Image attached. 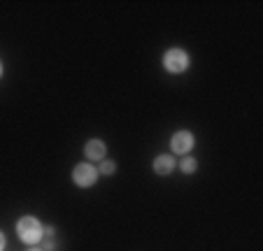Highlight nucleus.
<instances>
[{
  "instance_id": "nucleus-7",
  "label": "nucleus",
  "mask_w": 263,
  "mask_h": 251,
  "mask_svg": "<svg viewBox=\"0 0 263 251\" xmlns=\"http://www.w3.org/2000/svg\"><path fill=\"white\" fill-rule=\"evenodd\" d=\"M179 170H182L184 175H194L196 170H198V161H196V158H191V156L182 158V163H179Z\"/></svg>"
},
{
  "instance_id": "nucleus-4",
  "label": "nucleus",
  "mask_w": 263,
  "mask_h": 251,
  "mask_svg": "<svg viewBox=\"0 0 263 251\" xmlns=\"http://www.w3.org/2000/svg\"><path fill=\"white\" fill-rule=\"evenodd\" d=\"M194 144H196L194 133H189V130H177V133L173 135V140H170V149H173L175 153H179V156H189Z\"/></svg>"
},
{
  "instance_id": "nucleus-9",
  "label": "nucleus",
  "mask_w": 263,
  "mask_h": 251,
  "mask_svg": "<svg viewBox=\"0 0 263 251\" xmlns=\"http://www.w3.org/2000/svg\"><path fill=\"white\" fill-rule=\"evenodd\" d=\"M54 249H56L54 240H45V242H42V251H54Z\"/></svg>"
},
{
  "instance_id": "nucleus-11",
  "label": "nucleus",
  "mask_w": 263,
  "mask_h": 251,
  "mask_svg": "<svg viewBox=\"0 0 263 251\" xmlns=\"http://www.w3.org/2000/svg\"><path fill=\"white\" fill-rule=\"evenodd\" d=\"M45 235H54V226H47L45 228Z\"/></svg>"
},
{
  "instance_id": "nucleus-6",
  "label": "nucleus",
  "mask_w": 263,
  "mask_h": 251,
  "mask_svg": "<svg viewBox=\"0 0 263 251\" xmlns=\"http://www.w3.org/2000/svg\"><path fill=\"white\" fill-rule=\"evenodd\" d=\"M175 167H177V163H175V158L170 156V153H161V156L154 158V172L159 175V177H168V175H173Z\"/></svg>"
},
{
  "instance_id": "nucleus-13",
  "label": "nucleus",
  "mask_w": 263,
  "mask_h": 251,
  "mask_svg": "<svg viewBox=\"0 0 263 251\" xmlns=\"http://www.w3.org/2000/svg\"><path fill=\"white\" fill-rule=\"evenodd\" d=\"M0 74H3V65H0Z\"/></svg>"
},
{
  "instance_id": "nucleus-1",
  "label": "nucleus",
  "mask_w": 263,
  "mask_h": 251,
  "mask_svg": "<svg viewBox=\"0 0 263 251\" xmlns=\"http://www.w3.org/2000/svg\"><path fill=\"white\" fill-rule=\"evenodd\" d=\"M16 235H19V240L24 242V244L33 246L45 237V226L35 217H21L19 221H16Z\"/></svg>"
},
{
  "instance_id": "nucleus-5",
  "label": "nucleus",
  "mask_w": 263,
  "mask_h": 251,
  "mask_svg": "<svg viewBox=\"0 0 263 251\" xmlns=\"http://www.w3.org/2000/svg\"><path fill=\"white\" fill-rule=\"evenodd\" d=\"M105 153H107V147H105L103 140L93 138V140H89V142H86V147H84V156L89 158V161H96V163L105 161Z\"/></svg>"
},
{
  "instance_id": "nucleus-3",
  "label": "nucleus",
  "mask_w": 263,
  "mask_h": 251,
  "mask_svg": "<svg viewBox=\"0 0 263 251\" xmlns=\"http://www.w3.org/2000/svg\"><path fill=\"white\" fill-rule=\"evenodd\" d=\"M98 170H96L91 163H80V165H74L72 170V182L74 186H80V188H89L93 186L96 182H98Z\"/></svg>"
},
{
  "instance_id": "nucleus-2",
  "label": "nucleus",
  "mask_w": 263,
  "mask_h": 251,
  "mask_svg": "<svg viewBox=\"0 0 263 251\" xmlns=\"http://www.w3.org/2000/svg\"><path fill=\"white\" fill-rule=\"evenodd\" d=\"M189 63H191V59L184 49H168L163 54V68L173 74L184 72V70L189 68Z\"/></svg>"
},
{
  "instance_id": "nucleus-10",
  "label": "nucleus",
  "mask_w": 263,
  "mask_h": 251,
  "mask_svg": "<svg viewBox=\"0 0 263 251\" xmlns=\"http://www.w3.org/2000/svg\"><path fill=\"white\" fill-rule=\"evenodd\" d=\"M5 244H7V240H5V233H0V251H5Z\"/></svg>"
},
{
  "instance_id": "nucleus-8",
  "label": "nucleus",
  "mask_w": 263,
  "mask_h": 251,
  "mask_svg": "<svg viewBox=\"0 0 263 251\" xmlns=\"http://www.w3.org/2000/svg\"><path fill=\"white\" fill-rule=\"evenodd\" d=\"M115 172H117V163H112V161H100L98 175H115Z\"/></svg>"
},
{
  "instance_id": "nucleus-12",
  "label": "nucleus",
  "mask_w": 263,
  "mask_h": 251,
  "mask_svg": "<svg viewBox=\"0 0 263 251\" xmlns=\"http://www.w3.org/2000/svg\"><path fill=\"white\" fill-rule=\"evenodd\" d=\"M28 251H42V246H40V249H35V246H30V249Z\"/></svg>"
}]
</instances>
